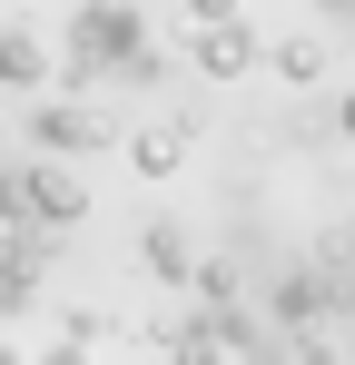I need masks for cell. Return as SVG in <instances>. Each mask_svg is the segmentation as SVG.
Here are the masks:
<instances>
[{"instance_id": "cell-2", "label": "cell", "mask_w": 355, "mask_h": 365, "mask_svg": "<svg viewBox=\"0 0 355 365\" xmlns=\"http://www.w3.org/2000/svg\"><path fill=\"white\" fill-rule=\"evenodd\" d=\"M30 138H40V158H79V148L99 158V148L118 138V119L89 109V99H40V109H30Z\"/></svg>"}, {"instance_id": "cell-9", "label": "cell", "mask_w": 355, "mask_h": 365, "mask_svg": "<svg viewBox=\"0 0 355 365\" xmlns=\"http://www.w3.org/2000/svg\"><path fill=\"white\" fill-rule=\"evenodd\" d=\"M267 69H277L287 89H316V79H326V40H316V30H287V40L267 50Z\"/></svg>"}, {"instance_id": "cell-7", "label": "cell", "mask_w": 355, "mask_h": 365, "mask_svg": "<svg viewBox=\"0 0 355 365\" xmlns=\"http://www.w3.org/2000/svg\"><path fill=\"white\" fill-rule=\"evenodd\" d=\"M148 346H158L168 365H227V346H217V326H207V306H187V316H178V326H158Z\"/></svg>"}, {"instance_id": "cell-6", "label": "cell", "mask_w": 355, "mask_h": 365, "mask_svg": "<svg viewBox=\"0 0 355 365\" xmlns=\"http://www.w3.org/2000/svg\"><path fill=\"white\" fill-rule=\"evenodd\" d=\"M257 60H267V30H257V20H227V30H197V69H207V79H247Z\"/></svg>"}, {"instance_id": "cell-12", "label": "cell", "mask_w": 355, "mask_h": 365, "mask_svg": "<svg viewBox=\"0 0 355 365\" xmlns=\"http://www.w3.org/2000/svg\"><path fill=\"white\" fill-rule=\"evenodd\" d=\"M316 257H336V267L355 277V207H346V217H326V237H316Z\"/></svg>"}, {"instance_id": "cell-11", "label": "cell", "mask_w": 355, "mask_h": 365, "mask_svg": "<svg viewBox=\"0 0 355 365\" xmlns=\"http://www.w3.org/2000/svg\"><path fill=\"white\" fill-rule=\"evenodd\" d=\"M287 365H355V356H346L336 326H296V336H287Z\"/></svg>"}, {"instance_id": "cell-1", "label": "cell", "mask_w": 355, "mask_h": 365, "mask_svg": "<svg viewBox=\"0 0 355 365\" xmlns=\"http://www.w3.org/2000/svg\"><path fill=\"white\" fill-rule=\"evenodd\" d=\"M138 40H148V10H138V0H79V10H69V40H59L69 99H79L89 79H118Z\"/></svg>"}, {"instance_id": "cell-5", "label": "cell", "mask_w": 355, "mask_h": 365, "mask_svg": "<svg viewBox=\"0 0 355 365\" xmlns=\"http://www.w3.org/2000/svg\"><path fill=\"white\" fill-rule=\"evenodd\" d=\"M187 148H197V109L128 128V158H138V178H178V158H187Z\"/></svg>"}, {"instance_id": "cell-3", "label": "cell", "mask_w": 355, "mask_h": 365, "mask_svg": "<svg viewBox=\"0 0 355 365\" xmlns=\"http://www.w3.org/2000/svg\"><path fill=\"white\" fill-rule=\"evenodd\" d=\"M20 207H30V227H69V217H89V187H79V168L69 158H30L20 168Z\"/></svg>"}, {"instance_id": "cell-13", "label": "cell", "mask_w": 355, "mask_h": 365, "mask_svg": "<svg viewBox=\"0 0 355 365\" xmlns=\"http://www.w3.org/2000/svg\"><path fill=\"white\" fill-rule=\"evenodd\" d=\"M187 20L197 30H227V20H247V0H187Z\"/></svg>"}, {"instance_id": "cell-14", "label": "cell", "mask_w": 355, "mask_h": 365, "mask_svg": "<svg viewBox=\"0 0 355 365\" xmlns=\"http://www.w3.org/2000/svg\"><path fill=\"white\" fill-rule=\"evenodd\" d=\"M40 365H89V346H50V356H40Z\"/></svg>"}, {"instance_id": "cell-15", "label": "cell", "mask_w": 355, "mask_h": 365, "mask_svg": "<svg viewBox=\"0 0 355 365\" xmlns=\"http://www.w3.org/2000/svg\"><path fill=\"white\" fill-rule=\"evenodd\" d=\"M0 168H10V128H0Z\"/></svg>"}, {"instance_id": "cell-4", "label": "cell", "mask_w": 355, "mask_h": 365, "mask_svg": "<svg viewBox=\"0 0 355 365\" xmlns=\"http://www.w3.org/2000/svg\"><path fill=\"white\" fill-rule=\"evenodd\" d=\"M138 267H148L158 287H187V277H197V227H187V217H148V227H138Z\"/></svg>"}, {"instance_id": "cell-10", "label": "cell", "mask_w": 355, "mask_h": 365, "mask_svg": "<svg viewBox=\"0 0 355 365\" xmlns=\"http://www.w3.org/2000/svg\"><path fill=\"white\" fill-rule=\"evenodd\" d=\"M118 79H128V89H158V79H178V50L158 40V30H148V40L128 50V69H118Z\"/></svg>"}, {"instance_id": "cell-8", "label": "cell", "mask_w": 355, "mask_h": 365, "mask_svg": "<svg viewBox=\"0 0 355 365\" xmlns=\"http://www.w3.org/2000/svg\"><path fill=\"white\" fill-rule=\"evenodd\" d=\"M0 79H10V89H40V79H50V40H40L30 20L0 30Z\"/></svg>"}]
</instances>
